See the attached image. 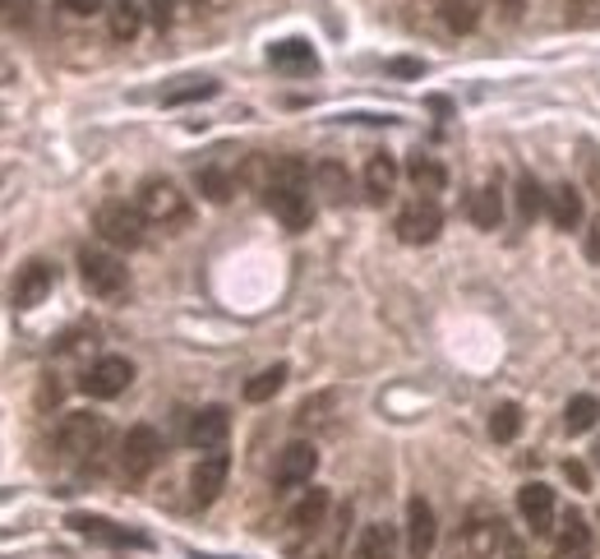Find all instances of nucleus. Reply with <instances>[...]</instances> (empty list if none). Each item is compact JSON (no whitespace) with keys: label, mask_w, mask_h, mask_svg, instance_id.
Returning <instances> with one entry per match:
<instances>
[{"label":"nucleus","mask_w":600,"mask_h":559,"mask_svg":"<svg viewBox=\"0 0 600 559\" xmlns=\"http://www.w3.org/2000/svg\"><path fill=\"white\" fill-rule=\"evenodd\" d=\"M315 190L328 199V204H346V195H352V177H346V167L342 162H319L315 167Z\"/></svg>","instance_id":"nucleus-20"},{"label":"nucleus","mask_w":600,"mask_h":559,"mask_svg":"<svg viewBox=\"0 0 600 559\" xmlns=\"http://www.w3.org/2000/svg\"><path fill=\"white\" fill-rule=\"evenodd\" d=\"M591 458H596V467H600V439H596V449H591Z\"/></svg>","instance_id":"nucleus-40"},{"label":"nucleus","mask_w":600,"mask_h":559,"mask_svg":"<svg viewBox=\"0 0 600 559\" xmlns=\"http://www.w3.org/2000/svg\"><path fill=\"white\" fill-rule=\"evenodd\" d=\"M596 421H600V402H596L591 393H583V398H573V402H568V412H564V426H568L573 435L591 430Z\"/></svg>","instance_id":"nucleus-26"},{"label":"nucleus","mask_w":600,"mask_h":559,"mask_svg":"<svg viewBox=\"0 0 600 559\" xmlns=\"http://www.w3.org/2000/svg\"><path fill=\"white\" fill-rule=\"evenodd\" d=\"M319 472V449L305 445V439H296V445H286L278 453V467H273V486L278 490H301L309 486V476Z\"/></svg>","instance_id":"nucleus-8"},{"label":"nucleus","mask_w":600,"mask_h":559,"mask_svg":"<svg viewBox=\"0 0 600 559\" xmlns=\"http://www.w3.org/2000/svg\"><path fill=\"white\" fill-rule=\"evenodd\" d=\"M37 0H0V28H28Z\"/></svg>","instance_id":"nucleus-31"},{"label":"nucleus","mask_w":600,"mask_h":559,"mask_svg":"<svg viewBox=\"0 0 600 559\" xmlns=\"http://www.w3.org/2000/svg\"><path fill=\"white\" fill-rule=\"evenodd\" d=\"M218 93V84L212 80H181V88H167L162 102L167 107H185V102H199V98H212Z\"/></svg>","instance_id":"nucleus-28"},{"label":"nucleus","mask_w":600,"mask_h":559,"mask_svg":"<svg viewBox=\"0 0 600 559\" xmlns=\"http://www.w3.org/2000/svg\"><path fill=\"white\" fill-rule=\"evenodd\" d=\"M158 462H162V435L158 430H152V426L125 430V439H121V472L130 481H144Z\"/></svg>","instance_id":"nucleus-5"},{"label":"nucleus","mask_w":600,"mask_h":559,"mask_svg":"<svg viewBox=\"0 0 600 559\" xmlns=\"http://www.w3.org/2000/svg\"><path fill=\"white\" fill-rule=\"evenodd\" d=\"M130 379H134V365L125 356H98L88 365V375H84V393L98 398V402L121 398L130 389Z\"/></svg>","instance_id":"nucleus-7"},{"label":"nucleus","mask_w":600,"mask_h":559,"mask_svg":"<svg viewBox=\"0 0 600 559\" xmlns=\"http://www.w3.org/2000/svg\"><path fill=\"white\" fill-rule=\"evenodd\" d=\"M406 177H412V185L420 190L425 199L439 195V190L449 185V171H443V162H439V158H425V153H416V158L406 162Z\"/></svg>","instance_id":"nucleus-19"},{"label":"nucleus","mask_w":600,"mask_h":559,"mask_svg":"<svg viewBox=\"0 0 600 559\" xmlns=\"http://www.w3.org/2000/svg\"><path fill=\"white\" fill-rule=\"evenodd\" d=\"M573 5H587V0H573Z\"/></svg>","instance_id":"nucleus-41"},{"label":"nucleus","mask_w":600,"mask_h":559,"mask_svg":"<svg viewBox=\"0 0 600 559\" xmlns=\"http://www.w3.org/2000/svg\"><path fill=\"white\" fill-rule=\"evenodd\" d=\"M540 214V185L531 177H517V218L531 222Z\"/></svg>","instance_id":"nucleus-32"},{"label":"nucleus","mask_w":600,"mask_h":559,"mask_svg":"<svg viewBox=\"0 0 600 559\" xmlns=\"http://www.w3.org/2000/svg\"><path fill=\"white\" fill-rule=\"evenodd\" d=\"M517 430H522V408H517V402H503V408H494V416H490V435L499 439V445H513Z\"/></svg>","instance_id":"nucleus-27"},{"label":"nucleus","mask_w":600,"mask_h":559,"mask_svg":"<svg viewBox=\"0 0 600 559\" xmlns=\"http://www.w3.org/2000/svg\"><path fill=\"white\" fill-rule=\"evenodd\" d=\"M134 204H139V214L158 227H185L189 222V199L181 195V185L167 181V177H148L139 185V195H134Z\"/></svg>","instance_id":"nucleus-1"},{"label":"nucleus","mask_w":600,"mask_h":559,"mask_svg":"<svg viewBox=\"0 0 600 559\" xmlns=\"http://www.w3.org/2000/svg\"><path fill=\"white\" fill-rule=\"evenodd\" d=\"M268 61L278 70H315V51H309L305 37H286V42H278L268 51Z\"/></svg>","instance_id":"nucleus-24"},{"label":"nucleus","mask_w":600,"mask_h":559,"mask_svg":"<svg viewBox=\"0 0 600 559\" xmlns=\"http://www.w3.org/2000/svg\"><path fill=\"white\" fill-rule=\"evenodd\" d=\"M144 14L152 28H171V19H176V0H144Z\"/></svg>","instance_id":"nucleus-33"},{"label":"nucleus","mask_w":600,"mask_h":559,"mask_svg":"<svg viewBox=\"0 0 600 559\" xmlns=\"http://www.w3.org/2000/svg\"><path fill=\"white\" fill-rule=\"evenodd\" d=\"M79 278H84V287L93 296H121L125 287H130V268L111 255V250H102V245H84L79 250Z\"/></svg>","instance_id":"nucleus-3"},{"label":"nucleus","mask_w":600,"mask_h":559,"mask_svg":"<svg viewBox=\"0 0 600 559\" xmlns=\"http://www.w3.org/2000/svg\"><path fill=\"white\" fill-rule=\"evenodd\" d=\"M564 476H568V486H577V490H591V472L583 467V462H564Z\"/></svg>","instance_id":"nucleus-35"},{"label":"nucleus","mask_w":600,"mask_h":559,"mask_svg":"<svg viewBox=\"0 0 600 559\" xmlns=\"http://www.w3.org/2000/svg\"><path fill=\"white\" fill-rule=\"evenodd\" d=\"M583 250H587V259H591V264H600V218L583 231Z\"/></svg>","instance_id":"nucleus-36"},{"label":"nucleus","mask_w":600,"mask_h":559,"mask_svg":"<svg viewBox=\"0 0 600 559\" xmlns=\"http://www.w3.org/2000/svg\"><path fill=\"white\" fill-rule=\"evenodd\" d=\"M467 218H472L480 231H494V227L503 222V195H499L494 185L476 190V195H472V204H467Z\"/></svg>","instance_id":"nucleus-23"},{"label":"nucleus","mask_w":600,"mask_h":559,"mask_svg":"<svg viewBox=\"0 0 600 559\" xmlns=\"http://www.w3.org/2000/svg\"><path fill=\"white\" fill-rule=\"evenodd\" d=\"M393 550H397L393 527L389 523H370L356 536V555L352 559H393Z\"/></svg>","instance_id":"nucleus-21"},{"label":"nucleus","mask_w":600,"mask_h":559,"mask_svg":"<svg viewBox=\"0 0 600 559\" xmlns=\"http://www.w3.org/2000/svg\"><path fill=\"white\" fill-rule=\"evenodd\" d=\"M226 435H231L226 408H204V412H195V421H189V430H185L189 445L204 449V453H218V449L226 445Z\"/></svg>","instance_id":"nucleus-14"},{"label":"nucleus","mask_w":600,"mask_h":559,"mask_svg":"<svg viewBox=\"0 0 600 559\" xmlns=\"http://www.w3.org/2000/svg\"><path fill=\"white\" fill-rule=\"evenodd\" d=\"M102 445H107V421L98 412H70L61 421V430H56V449H61L65 458H74V462L93 458Z\"/></svg>","instance_id":"nucleus-4"},{"label":"nucleus","mask_w":600,"mask_h":559,"mask_svg":"<svg viewBox=\"0 0 600 559\" xmlns=\"http://www.w3.org/2000/svg\"><path fill=\"white\" fill-rule=\"evenodd\" d=\"M517 513L527 518L531 532H554V518H559V499L546 481H527V486L517 490Z\"/></svg>","instance_id":"nucleus-11"},{"label":"nucleus","mask_w":600,"mask_h":559,"mask_svg":"<svg viewBox=\"0 0 600 559\" xmlns=\"http://www.w3.org/2000/svg\"><path fill=\"white\" fill-rule=\"evenodd\" d=\"M393 190H397V162L389 153H375V158L365 162V195H370V204H389Z\"/></svg>","instance_id":"nucleus-16"},{"label":"nucleus","mask_w":600,"mask_h":559,"mask_svg":"<svg viewBox=\"0 0 600 559\" xmlns=\"http://www.w3.org/2000/svg\"><path fill=\"white\" fill-rule=\"evenodd\" d=\"M144 227H148V218L139 214V204L111 199V204H102L98 214H93V231H98L102 245H111V250H134V245H144Z\"/></svg>","instance_id":"nucleus-2"},{"label":"nucleus","mask_w":600,"mask_h":559,"mask_svg":"<svg viewBox=\"0 0 600 559\" xmlns=\"http://www.w3.org/2000/svg\"><path fill=\"white\" fill-rule=\"evenodd\" d=\"M499 559H527V550L513 546V542H503V546H499Z\"/></svg>","instance_id":"nucleus-37"},{"label":"nucleus","mask_w":600,"mask_h":559,"mask_svg":"<svg viewBox=\"0 0 600 559\" xmlns=\"http://www.w3.org/2000/svg\"><path fill=\"white\" fill-rule=\"evenodd\" d=\"M393 74H420L416 61H393Z\"/></svg>","instance_id":"nucleus-39"},{"label":"nucleus","mask_w":600,"mask_h":559,"mask_svg":"<svg viewBox=\"0 0 600 559\" xmlns=\"http://www.w3.org/2000/svg\"><path fill=\"white\" fill-rule=\"evenodd\" d=\"M434 542H439L434 509L425 505V499H412V505H406V550H412V559H430Z\"/></svg>","instance_id":"nucleus-13"},{"label":"nucleus","mask_w":600,"mask_h":559,"mask_svg":"<svg viewBox=\"0 0 600 559\" xmlns=\"http://www.w3.org/2000/svg\"><path fill=\"white\" fill-rule=\"evenodd\" d=\"M282 384H286V365L278 361V365H268V370H259L255 379L245 384V402H268L282 389Z\"/></svg>","instance_id":"nucleus-25"},{"label":"nucleus","mask_w":600,"mask_h":559,"mask_svg":"<svg viewBox=\"0 0 600 559\" xmlns=\"http://www.w3.org/2000/svg\"><path fill=\"white\" fill-rule=\"evenodd\" d=\"M51 287H56V264L47 259H28L24 268H19V278H14V305L19 311H33V305H42L51 296Z\"/></svg>","instance_id":"nucleus-10"},{"label":"nucleus","mask_w":600,"mask_h":559,"mask_svg":"<svg viewBox=\"0 0 600 559\" xmlns=\"http://www.w3.org/2000/svg\"><path fill=\"white\" fill-rule=\"evenodd\" d=\"M226 476H231V458L218 449V453H204L189 472V490H195V505H212L222 490H226Z\"/></svg>","instance_id":"nucleus-12"},{"label":"nucleus","mask_w":600,"mask_h":559,"mask_svg":"<svg viewBox=\"0 0 600 559\" xmlns=\"http://www.w3.org/2000/svg\"><path fill=\"white\" fill-rule=\"evenodd\" d=\"M144 5L139 0H111L107 5V28H111V37L115 42H134L139 37V28H144Z\"/></svg>","instance_id":"nucleus-17"},{"label":"nucleus","mask_w":600,"mask_h":559,"mask_svg":"<svg viewBox=\"0 0 600 559\" xmlns=\"http://www.w3.org/2000/svg\"><path fill=\"white\" fill-rule=\"evenodd\" d=\"M70 527L88 536V542H102V546H115V550H144L148 546V536L144 532H134V527H121V523H111V518H98V513H70Z\"/></svg>","instance_id":"nucleus-9"},{"label":"nucleus","mask_w":600,"mask_h":559,"mask_svg":"<svg viewBox=\"0 0 600 559\" xmlns=\"http://www.w3.org/2000/svg\"><path fill=\"white\" fill-rule=\"evenodd\" d=\"M199 195H208L212 204H226L231 195H236V185H231L226 171H218V167H204V171H199Z\"/></svg>","instance_id":"nucleus-30"},{"label":"nucleus","mask_w":600,"mask_h":559,"mask_svg":"<svg viewBox=\"0 0 600 559\" xmlns=\"http://www.w3.org/2000/svg\"><path fill=\"white\" fill-rule=\"evenodd\" d=\"M328 509H333V495L309 486V490H305V495L296 499V505H292V513H286V527H292L296 536H315V532L323 527Z\"/></svg>","instance_id":"nucleus-15"},{"label":"nucleus","mask_w":600,"mask_h":559,"mask_svg":"<svg viewBox=\"0 0 600 559\" xmlns=\"http://www.w3.org/2000/svg\"><path fill=\"white\" fill-rule=\"evenodd\" d=\"M439 10H443V24H449L453 33H472L476 19H480L476 14V0H443Z\"/></svg>","instance_id":"nucleus-29"},{"label":"nucleus","mask_w":600,"mask_h":559,"mask_svg":"<svg viewBox=\"0 0 600 559\" xmlns=\"http://www.w3.org/2000/svg\"><path fill=\"white\" fill-rule=\"evenodd\" d=\"M499 5H503V14H509V19H522V0H499Z\"/></svg>","instance_id":"nucleus-38"},{"label":"nucleus","mask_w":600,"mask_h":559,"mask_svg":"<svg viewBox=\"0 0 600 559\" xmlns=\"http://www.w3.org/2000/svg\"><path fill=\"white\" fill-rule=\"evenodd\" d=\"M65 14H79V19H88V14H98V10H107L111 0H56Z\"/></svg>","instance_id":"nucleus-34"},{"label":"nucleus","mask_w":600,"mask_h":559,"mask_svg":"<svg viewBox=\"0 0 600 559\" xmlns=\"http://www.w3.org/2000/svg\"><path fill=\"white\" fill-rule=\"evenodd\" d=\"M546 204H550V218H554L559 231L583 227V195H577V185H554Z\"/></svg>","instance_id":"nucleus-18"},{"label":"nucleus","mask_w":600,"mask_h":559,"mask_svg":"<svg viewBox=\"0 0 600 559\" xmlns=\"http://www.w3.org/2000/svg\"><path fill=\"white\" fill-rule=\"evenodd\" d=\"M554 532H559V550H564V555H587L591 550V523L577 509L559 518Z\"/></svg>","instance_id":"nucleus-22"},{"label":"nucleus","mask_w":600,"mask_h":559,"mask_svg":"<svg viewBox=\"0 0 600 559\" xmlns=\"http://www.w3.org/2000/svg\"><path fill=\"white\" fill-rule=\"evenodd\" d=\"M439 231H443V208L425 195L397 214V241H406V245H430Z\"/></svg>","instance_id":"nucleus-6"}]
</instances>
